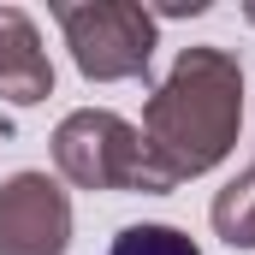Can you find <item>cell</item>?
<instances>
[{"label":"cell","mask_w":255,"mask_h":255,"mask_svg":"<svg viewBox=\"0 0 255 255\" xmlns=\"http://www.w3.org/2000/svg\"><path fill=\"white\" fill-rule=\"evenodd\" d=\"M244 130V65L238 54L202 42L184 48L142 107V172L136 190L166 196L214 172Z\"/></svg>","instance_id":"cell-1"},{"label":"cell","mask_w":255,"mask_h":255,"mask_svg":"<svg viewBox=\"0 0 255 255\" xmlns=\"http://www.w3.org/2000/svg\"><path fill=\"white\" fill-rule=\"evenodd\" d=\"M65 30V48L89 83H125L148 77V60L160 48L154 36V12L130 6V0H83V6H54Z\"/></svg>","instance_id":"cell-2"},{"label":"cell","mask_w":255,"mask_h":255,"mask_svg":"<svg viewBox=\"0 0 255 255\" xmlns=\"http://www.w3.org/2000/svg\"><path fill=\"white\" fill-rule=\"evenodd\" d=\"M54 166L77 190H136L142 130L107 107H77L54 130Z\"/></svg>","instance_id":"cell-3"},{"label":"cell","mask_w":255,"mask_h":255,"mask_svg":"<svg viewBox=\"0 0 255 255\" xmlns=\"http://www.w3.org/2000/svg\"><path fill=\"white\" fill-rule=\"evenodd\" d=\"M71 196L48 172H12L0 184V255H65Z\"/></svg>","instance_id":"cell-4"},{"label":"cell","mask_w":255,"mask_h":255,"mask_svg":"<svg viewBox=\"0 0 255 255\" xmlns=\"http://www.w3.org/2000/svg\"><path fill=\"white\" fill-rule=\"evenodd\" d=\"M54 95V65L24 6H0V101L36 107Z\"/></svg>","instance_id":"cell-5"},{"label":"cell","mask_w":255,"mask_h":255,"mask_svg":"<svg viewBox=\"0 0 255 255\" xmlns=\"http://www.w3.org/2000/svg\"><path fill=\"white\" fill-rule=\"evenodd\" d=\"M208 220H214V232H220L232 250H255V166H250V172H238L226 190L214 196Z\"/></svg>","instance_id":"cell-6"},{"label":"cell","mask_w":255,"mask_h":255,"mask_svg":"<svg viewBox=\"0 0 255 255\" xmlns=\"http://www.w3.org/2000/svg\"><path fill=\"white\" fill-rule=\"evenodd\" d=\"M107 255H202L178 226H125Z\"/></svg>","instance_id":"cell-7"},{"label":"cell","mask_w":255,"mask_h":255,"mask_svg":"<svg viewBox=\"0 0 255 255\" xmlns=\"http://www.w3.org/2000/svg\"><path fill=\"white\" fill-rule=\"evenodd\" d=\"M244 18H250V24H255V0H250V6H244Z\"/></svg>","instance_id":"cell-8"}]
</instances>
